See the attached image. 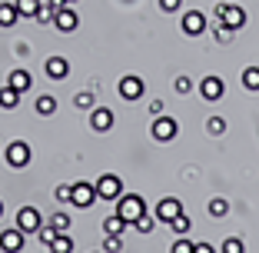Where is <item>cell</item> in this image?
I'll list each match as a JSON object with an SVG mask.
<instances>
[{
	"label": "cell",
	"mask_w": 259,
	"mask_h": 253,
	"mask_svg": "<svg viewBox=\"0 0 259 253\" xmlns=\"http://www.w3.org/2000/svg\"><path fill=\"white\" fill-rule=\"evenodd\" d=\"M44 74H47V77H50V80H67L70 77V60H67V57H47V60H44Z\"/></svg>",
	"instance_id": "cell-13"
},
{
	"label": "cell",
	"mask_w": 259,
	"mask_h": 253,
	"mask_svg": "<svg viewBox=\"0 0 259 253\" xmlns=\"http://www.w3.org/2000/svg\"><path fill=\"white\" fill-rule=\"evenodd\" d=\"M173 87H176V93H190L193 90V80L186 77V74H180V77L173 80Z\"/></svg>",
	"instance_id": "cell-35"
},
{
	"label": "cell",
	"mask_w": 259,
	"mask_h": 253,
	"mask_svg": "<svg viewBox=\"0 0 259 253\" xmlns=\"http://www.w3.org/2000/svg\"><path fill=\"white\" fill-rule=\"evenodd\" d=\"M7 84L14 87V90L27 93V90H30V84H33V77H30V70H23V67H14V70H10V77H7Z\"/></svg>",
	"instance_id": "cell-16"
},
{
	"label": "cell",
	"mask_w": 259,
	"mask_h": 253,
	"mask_svg": "<svg viewBox=\"0 0 259 253\" xmlns=\"http://www.w3.org/2000/svg\"><path fill=\"white\" fill-rule=\"evenodd\" d=\"M190 227H193V220L186 213H180L176 220H169V230H173V237H186L190 233Z\"/></svg>",
	"instance_id": "cell-24"
},
{
	"label": "cell",
	"mask_w": 259,
	"mask_h": 253,
	"mask_svg": "<svg viewBox=\"0 0 259 253\" xmlns=\"http://www.w3.org/2000/svg\"><path fill=\"white\" fill-rule=\"evenodd\" d=\"M180 27H183V33H186V37H203V33H206V27H209V20H206V14H203V10H186V14H183V20H180Z\"/></svg>",
	"instance_id": "cell-7"
},
{
	"label": "cell",
	"mask_w": 259,
	"mask_h": 253,
	"mask_svg": "<svg viewBox=\"0 0 259 253\" xmlns=\"http://www.w3.org/2000/svg\"><path fill=\"white\" fill-rule=\"evenodd\" d=\"M23 243H27V233L20 227H7V230L0 233V250L4 253H20Z\"/></svg>",
	"instance_id": "cell-10"
},
{
	"label": "cell",
	"mask_w": 259,
	"mask_h": 253,
	"mask_svg": "<svg viewBox=\"0 0 259 253\" xmlns=\"http://www.w3.org/2000/svg\"><path fill=\"white\" fill-rule=\"evenodd\" d=\"M50 227H54L57 233H70V227H73V220H70V216L63 213V210H57V213L50 216Z\"/></svg>",
	"instance_id": "cell-26"
},
{
	"label": "cell",
	"mask_w": 259,
	"mask_h": 253,
	"mask_svg": "<svg viewBox=\"0 0 259 253\" xmlns=\"http://www.w3.org/2000/svg\"><path fill=\"white\" fill-rule=\"evenodd\" d=\"M150 117H163V100H150Z\"/></svg>",
	"instance_id": "cell-40"
},
{
	"label": "cell",
	"mask_w": 259,
	"mask_h": 253,
	"mask_svg": "<svg viewBox=\"0 0 259 253\" xmlns=\"http://www.w3.org/2000/svg\"><path fill=\"white\" fill-rule=\"evenodd\" d=\"M97 200H100V197H97V187H93V184H87V180L73 184V193H70V207H76V210H90Z\"/></svg>",
	"instance_id": "cell-6"
},
{
	"label": "cell",
	"mask_w": 259,
	"mask_h": 253,
	"mask_svg": "<svg viewBox=\"0 0 259 253\" xmlns=\"http://www.w3.org/2000/svg\"><path fill=\"white\" fill-rule=\"evenodd\" d=\"M143 90H146V84L140 77H133V74H126V77H120V84H116V93H120V100H140L143 97Z\"/></svg>",
	"instance_id": "cell-9"
},
{
	"label": "cell",
	"mask_w": 259,
	"mask_h": 253,
	"mask_svg": "<svg viewBox=\"0 0 259 253\" xmlns=\"http://www.w3.org/2000/svg\"><path fill=\"white\" fill-rule=\"evenodd\" d=\"M226 117H209V120H206V130L213 133V137H220V133H226Z\"/></svg>",
	"instance_id": "cell-28"
},
{
	"label": "cell",
	"mask_w": 259,
	"mask_h": 253,
	"mask_svg": "<svg viewBox=\"0 0 259 253\" xmlns=\"http://www.w3.org/2000/svg\"><path fill=\"white\" fill-rule=\"evenodd\" d=\"M160 10L163 14H176V10H183V0H160Z\"/></svg>",
	"instance_id": "cell-38"
},
{
	"label": "cell",
	"mask_w": 259,
	"mask_h": 253,
	"mask_svg": "<svg viewBox=\"0 0 259 253\" xmlns=\"http://www.w3.org/2000/svg\"><path fill=\"white\" fill-rule=\"evenodd\" d=\"M0 216H4V203H0Z\"/></svg>",
	"instance_id": "cell-43"
},
{
	"label": "cell",
	"mask_w": 259,
	"mask_h": 253,
	"mask_svg": "<svg viewBox=\"0 0 259 253\" xmlns=\"http://www.w3.org/2000/svg\"><path fill=\"white\" fill-rule=\"evenodd\" d=\"M93 187H97V197L100 200H110V203H116V200L123 197V180L116 173H103Z\"/></svg>",
	"instance_id": "cell-5"
},
{
	"label": "cell",
	"mask_w": 259,
	"mask_h": 253,
	"mask_svg": "<svg viewBox=\"0 0 259 253\" xmlns=\"http://www.w3.org/2000/svg\"><path fill=\"white\" fill-rule=\"evenodd\" d=\"M153 227H156V216H150V213H143L137 223H133V230H137V233H153Z\"/></svg>",
	"instance_id": "cell-30"
},
{
	"label": "cell",
	"mask_w": 259,
	"mask_h": 253,
	"mask_svg": "<svg viewBox=\"0 0 259 253\" xmlns=\"http://www.w3.org/2000/svg\"><path fill=\"white\" fill-rule=\"evenodd\" d=\"M239 80H243V90H252V93H256L259 90V67H246Z\"/></svg>",
	"instance_id": "cell-25"
},
{
	"label": "cell",
	"mask_w": 259,
	"mask_h": 253,
	"mask_svg": "<svg viewBox=\"0 0 259 253\" xmlns=\"http://www.w3.org/2000/svg\"><path fill=\"white\" fill-rule=\"evenodd\" d=\"M47 250H50V253H73V237H70V233H60Z\"/></svg>",
	"instance_id": "cell-23"
},
{
	"label": "cell",
	"mask_w": 259,
	"mask_h": 253,
	"mask_svg": "<svg viewBox=\"0 0 259 253\" xmlns=\"http://www.w3.org/2000/svg\"><path fill=\"white\" fill-rule=\"evenodd\" d=\"M17 227H20L23 233H33V237H37V230L44 227V216H40L37 207H20L17 210Z\"/></svg>",
	"instance_id": "cell-8"
},
{
	"label": "cell",
	"mask_w": 259,
	"mask_h": 253,
	"mask_svg": "<svg viewBox=\"0 0 259 253\" xmlns=\"http://www.w3.org/2000/svg\"><path fill=\"white\" fill-rule=\"evenodd\" d=\"M169 253H193V243H190L186 237H176L173 246H169Z\"/></svg>",
	"instance_id": "cell-33"
},
{
	"label": "cell",
	"mask_w": 259,
	"mask_h": 253,
	"mask_svg": "<svg viewBox=\"0 0 259 253\" xmlns=\"http://www.w3.org/2000/svg\"><path fill=\"white\" fill-rule=\"evenodd\" d=\"M54 27H57L60 33H73L76 27H80V14H76V7H73V4H70V7H63V10H57Z\"/></svg>",
	"instance_id": "cell-11"
},
{
	"label": "cell",
	"mask_w": 259,
	"mask_h": 253,
	"mask_svg": "<svg viewBox=\"0 0 259 253\" xmlns=\"http://www.w3.org/2000/svg\"><path fill=\"white\" fill-rule=\"evenodd\" d=\"M33 110H37L40 117H54L57 114V97L54 93H40V97L33 100Z\"/></svg>",
	"instance_id": "cell-18"
},
{
	"label": "cell",
	"mask_w": 259,
	"mask_h": 253,
	"mask_svg": "<svg viewBox=\"0 0 259 253\" xmlns=\"http://www.w3.org/2000/svg\"><path fill=\"white\" fill-rule=\"evenodd\" d=\"M150 137L156 140V143H169V140L180 137V123H176L173 117H153V123H150Z\"/></svg>",
	"instance_id": "cell-3"
},
{
	"label": "cell",
	"mask_w": 259,
	"mask_h": 253,
	"mask_svg": "<svg viewBox=\"0 0 259 253\" xmlns=\"http://www.w3.org/2000/svg\"><path fill=\"white\" fill-rule=\"evenodd\" d=\"M216 20H220L223 27L239 33L246 27V10L239 7V4H226V0H223V4H216Z\"/></svg>",
	"instance_id": "cell-2"
},
{
	"label": "cell",
	"mask_w": 259,
	"mask_h": 253,
	"mask_svg": "<svg viewBox=\"0 0 259 253\" xmlns=\"http://www.w3.org/2000/svg\"><path fill=\"white\" fill-rule=\"evenodd\" d=\"M57 237H60V233H57L54 227H50V223H44V227H40V230H37V240H40V243H44V246H50V243H54Z\"/></svg>",
	"instance_id": "cell-29"
},
{
	"label": "cell",
	"mask_w": 259,
	"mask_h": 253,
	"mask_svg": "<svg viewBox=\"0 0 259 253\" xmlns=\"http://www.w3.org/2000/svg\"><path fill=\"white\" fill-rule=\"evenodd\" d=\"M93 253H103V250H93Z\"/></svg>",
	"instance_id": "cell-44"
},
{
	"label": "cell",
	"mask_w": 259,
	"mask_h": 253,
	"mask_svg": "<svg viewBox=\"0 0 259 253\" xmlns=\"http://www.w3.org/2000/svg\"><path fill=\"white\" fill-rule=\"evenodd\" d=\"M14 4H17V10H20V17H30V20L37 17V10L44 7V0H14Z\"/></svg>",
	"instance_id": "cell-22"
},
{
	"label": "cell",
	"mask_w": 259,
	"mask_h": 253,
	"mask_svg": "<svg viewBox=\"0 0 259 253\" xmlns=\"http://www.w3.org/2000/svg\"><path fill=\"white\" fill-rule=\"evenodd\" d=\"M70 193H73V184H60L54 190V200L60 203V207H67V203H70Z\"/></svg>",
	"instance_id": "cell-32"
},
{
	"label": "cell",
	"mask_w": 259,
	"mask_h": 253,
	"mask_svg": "<svg viewBox=\"0 0 259 253\" xmlns=\"http://www.w3.org/2000/svg\"><path fill=\"white\" fill-rule=\"evenodd\" d=\"M193 253H220L213 243H206V240H199V243H193Z\"/></svg>",
	"instance_id": "cell-39"
},
{
	"label": "cell",
	"mask_w": 259,
	"mask_h": 253,
	"mask_svg": "<svg viewBox=\"0 0 259 253\" xmlns=\"http://www.w3.org/2000/svg\"><path fill=\"white\" fill-rule=\"evenodd\" d=\"M116 213H120L123 220L133 227V223H137L140 216L146 213V200L140 197V193H123V197L116 200Z\"/></svg>",
	"instance_id": "cell-1"
},
{
	"label": "cell",
	"mask_w": 259,
	"mask_h": 253,
	"mask_svg": "<svg viewBox=\"0 0 259 253\" xmlns=\"http://www.w3.org/2000/svg\"><path fill=\"white\" fill-rule=\"evenodd\" d=\"M233 37H236V30H229V27H216V40H220V44H233Z\"/></svg>",
	"instance_id": "cell-37"
},
{
	"label": "cell",
	"mask_w": 259,
	"mask_h": 253,
	"mask_svg": "<svg viewBox=\"0 0 259 253\" xmlns=\"http://www.w3.org/2000/svg\"><path fill=\"white\" fill-rule=\"evenodd\" d=\"M206 210H209V216H226L229 213V200L226 197H209V203H206Z\"/></svg>",
	"instance_id": "cell-21"
},
{
	"label": "cell",
	"mask_w": 259,
	"mask_h": 253,
	"mask_svg": "<svg viewBox=\"0 0 259 253\" xmlns=\"http://www.w3.org/2000/svg\"><path fill=\"white\" fill-rule=\"evenodd\" d=\"M90 127L97 133H107L110 127H113V110L110 107H93L90 110Z\"/></svg>",
	"instance_id": "cell-15"
},
{
	"label": "cell",
	"mask_w": 259,
	"mask_h": 253,
	"mask_svg": "<svg viewBox=\"0 0 259 253\" xmlns=\"http://www.w3.org/2000/svg\"><path fill=\"white\" fill-rule=\"evenodd\" d=\"M246 246H243V240L239 237H226L223 240V246H220V253H243Z\"/></svg>",
	"instance_id": "cell-31"
},
{
	"label": "cell",
	"mask_w": 259,
	"mask_h": 253,
	"mask_svg": "<svg viewBox=\"0 0 259 253\" xmlns=\"http://www.w3.org/2000/svg\"><path fill=\"white\" fill-rule=\"evenodd\" d=\"M17 20H20V10H17V4H10V0H0V27H14Z\"/></svg>",
	"instance_id": "cell-20"
},
{
	"label": "cell",
	"mask_w": 259,
	"mask_h": 253,
	"mask_svg": "<svg viewBox=\"0 0 259 253\" xmlns=\"http://www.w3.org/2000/svg\"><path fill=\"white\" fill-rule=\"evenodd\" d=\"M123 250V237H107L103 240V253H120Z\"/></svg>",
	"instance_id": "cell-34"
},
{
	"label": "cell",
	"mask_w": 259,
	"mask_h": 253,
	"mask_svg": "<svg viewBox=\"0 0 259 253\" xmlns=\"http://www.w3.org/2000/svg\"><path fill=\"white\" fill-rule=\"evenodd\" d=\"M54 17H57V10H50V7L44 4V7L37 10V17H33V20H37V23H54Z\"/></svg>",
	"instance_id": "cell-36"
},
{
	"label": "cell",
	"mask_w": 259,
	"mask_h": 253,
	"mask_svg": "<svg viewBox=\"0 0 259 253\" xmlns=\"http://www.w3.org/2000/svg\"><path fill=\"white\" fill-rule=\"evenodd\" d=\"M44 4H47V7H50V10H63V7H70L67 0H44Z\"/></svg>",
	"instance_id": "cell-41"
},
{
	"label": "cell",
	"mask_w": 259,
	"mask_h": 253,
	"mask_svg": "<svg viewBox=\"0 0 259 253\" xmlns=\"http://www.w3.org/2000/svg\"><path fill=\"white\" fill-rule=\"evenodd\" d=\"M93 103H97L93 90H80V93L73 97V107H80V110H93Z\"/></svg>",
	"instance_id": "cell-27"
},
{
	"label": "cell",
	"mask_w": 259,
	"mask_h": 253,
	"mask_svg": "<svg viewBox=\"0 0 259 253\" xmlns=\"http://www.w3.org/2000/svg\"><path fill=\"white\" fill-rule=\"evenodd\" d=\"M183 213V203H180V197H163L160 203H156V220H163V223H169V220H176V216Z\"/></svg>",
	"instance_id": "cell-12"
},
{
	"label": "cell",
	"mask_w": 259,
	"mask_h": 253,
	"mask_svg": "<svg viewBox=\"0 0 259 253\" xmlns=\"http://www.w3.org/2000/svg\"><path fill=\"white\" fill-rule=\"evenodd\" d=\"M30 143H23V140H14V143H7V150H4V160H7L10 170H23L27 163H30Z\"/></svg>",
	"instance_id": "cell-4"
},
{
	"label": "cell",
	"mask_w": 259,
	"mask_h": 253,
	"mask_svg": "<svg viewBox=\"0 0 259 253\" xmlns=\"http://www.w3.org/2000/svg\"><path fill=\"white\" fill-rule=\"evenodd\" d=\"M67 4H73V7H76V4H80V0H67Z\"/></svg>",
	"instance_id": "cell-42"
},
{
	"label": "cell",
	"mask_w": 259,
	"mask_h": 253,
	"mask_svg": "<svg viewBox=\"0 0 259 253\" xmlns=\"http://www.w3.org/2000/svg\"><path fill=\"white\" fill-rule=\"evenodd\" d=\"M199 93H203V100L216 103V100H223V93H226V84H223L220 77H203L199 80Z\"/></svg>",
	"instance_id": "cell-14"
},
{
	"label": "cell",
	"mask_w": 259,
	"mask_h": 253,
	"mask_svg": "<svg viewBox=\"0 0 259 253\" xmlns=\"http://www.w3.org/2000/svg\"><path fill=\"white\" fill-rule=\"evenodd\" d=\"M20 97H23V93L20 90H14V87H0V110H17V107H20Z\"/></svg>",
	"instance_id": "cell-17"
},
{
	"label": "cell",
	"mask_w": 259,
	"mask_h": 253,
	"mask_svg": "<svg viewBox=\"0 0 259 253\" xmlns=\"http://www.w3.org/2000/svg\"><path fill=\"white\" fill-rule=\"evenodd\" d=\"M126 227H130V223L123 220L120 213H110L107 220H103V230H107V237H123V233H126Z\"/></svg>",
	"instance_id": "cell-19"
}]
</instances>
